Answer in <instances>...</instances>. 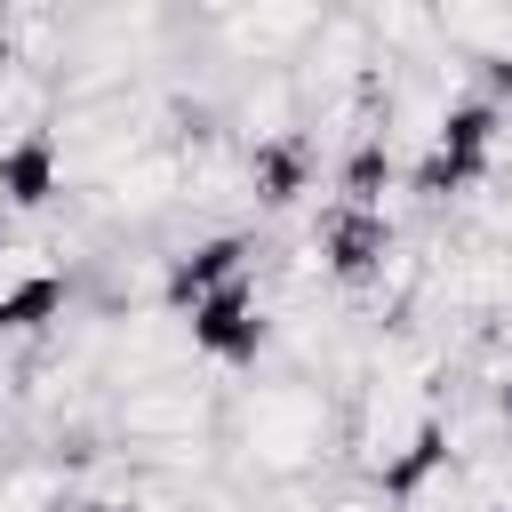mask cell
<instances>
[{
	"mask_svg": "<svg viewBox=\"0 0 512 512\" xmlns=\"http://www.w3.org/2000/svg\"><path fill=\"white\" fill-rule=\"evenodd\" d=\"M224 448L256 488L264 480H312L344 448V392L328 376H304V368L264 376V384L224 400Z\"/></svg>",
	"mask_w": 512,
	"mask_h": 512,
	"instance_id": "6da1fadb",
	"label": "cell"
},
{
	"mask_svg": "<svg viewBox=\"0 0 512 512\" xmlns=\"http://www.w3.org/2000/svg\"><path fill=\"white\" fill-rule=\"evenodd\" d=\"M224 368L176 360L112 392V440L120 448H168V440H224Z\"/></svg>",
	"mask_w": 512,
	"mask_h": 512,
	"instance_id": "7a4b0ae2",
	"label": "cell"
},
{
	"mask_svg": "<svg viewBox=\"0 0 512 512\" xmlns=\"http://www.w3.org/2000/svg\"><path fill=\"white\" fill-rule=\"evenodd\" d=\"M184 336H192V352L208 368H256L272 352V296H264V280L248 272V280H224V288L192 296L184 304Z\"/></svg>",
	"mask_w": 512,
	"mask_h": 512,
	"instance_id": "3957f363",
	"label": "cell"
},
{
	"mask_svg": "<svg viewBox=\"0 0 512 512\" xmlns=\"http://www.w3.org/2000/svg\"><path fill=\"white\" fill-rule=\"evenodd\" d=\"M328 16V0H240L232 16L208 24V48L232 64V72H256V64H296V48L312 40V24Z\"/></svg>",
	"mask_w": 512,
	"mask_h": 512,
	"instance_id": "277c9868",
	"label": "cell"
},
{
	"mask_svg": "<svg viewBox=\"0 0 512 512\" xmlns=\"http://www.w3.org/2000/svg\"><path fill=\"white\" fill-rule=\"evenodd\" d=\"M384 56H376V32H368V16L360 8H344V0H328V16L312 24V40L296 48V88H304V104L312 96H328V88H352V80H368Z\"/></svg>",
	"mask_w": 512,
	"mask_h": 512,
	"instance_id": "5b68a950",
	"label": "cell"
},
{
	"mask_svg": "<svg viewBox=\"0 0 512 512\" xmlns=\"http://www.w3.org/2000/svg\"><path fill=\"white\" fill-rule=\"evenodd\" d=\"M72 280L48 240H0V336H40L64 312Z\"/></svg>",
	"mask_w": 512,
	"mask_h": 512,
	"instance_id": "8992f818",
	"label": "cell"
},
{
	"mask_svg": "<svg viewBox=\"0 0 512 512\" xmlns=\"http://www.w3.org/2000/svg\"><path fill=\"white\" fill-rule=\"evenodd\" d=\"M224 128H232L240 144L304 136V88H296V72H288V64H256V72H240L232 96H224Z\"/></svg>",
	"mask_w": 512,
	"mask_h": 512,
	"instance_id": "52a82bcc",
	"label": "cell"
},
{
	"mask_svg": "<svg viewBox=\"0 0 512 512\" xmlns=\"http://www.w3.org/2000/svg\"><path fill=\"white\" fill-rule=\"evenodd\" d=\"M312 240H320V264H328V280L344 288V296H360L368 288V272L384 264V248H392V216L384 208H328L320 224H312Z\"/></svg>",
	"mask_w": 512,
	"mask_h": 512,
	"instance_id": "ba28073f",
	"label": "cell"
},
{
	"mask_svg": "<svg viewBox=\"0 0 512 512\" xmlns=\"http://www.w3.org/2000/svg\"><path fill=\"white\" fill-rule=\"evenodd\" d=\"M312 168H320V152H312L304 136H272V144H248V200H256L264 216H288V208L304 200Z\"/></svg>",
	"mask_w": 512,
	"mask_h": 512,
	"instance_id": "9c48e42d",
	"label": "cell"
},
{
	"mask_svg": "<svg viewBox=\"0 0 512 512\" xmlns=\"http://www.w3.org/2000/svg\"><path fill=\"white\" fill-rule=\"evenodd\" d=\"M56 192H64V152H56V136H48V128H40V136H16V144L0 152V208L40 216V208H56Z\"/></svg>",
	"mask_w": 512,
	"mask_h": 512,
	"instance_id": "30bf717a",
	"label": "cell"
},
{
	"mask_svg": "<svg viewBox=\"0 0 512 512\" xmlns=\"http://www.w3.org/2000/svg\"><path fill=\"white\" fill-rule=\"evenodd\" d=\"M432 16H440V48L472 64H512V0H432Z\"/></svg>",
	"mask_w": 512,
	"mask_h": 512,
	"instance_id": "8fae6325",
	"label": "cell"
},
{
	"mask_svg": "<svg viewBox=\"0 0 512 512\" xmlns=\"http://www.w3.org/2000/svg\"><path fill=\"white\" fill-rule=\"evenodd\" d=\"M40 128H56V72L0 56V136L16 144V136H40Z\"/></svg>",
	"mask_w": 512,
	"mask_h": 512,
	"instance_id": "7c38bea8",
	"label": "cell"
},
{
	"mask_svg": "<svg viewBox=\"0 0 512 512\" xmlns=\"http://www.w3.org/2000/svg\"><path fill=\"white\" fill-rule=\"evenodd\" d=\"M360 16H368V32H376V56H384V64H416V56L440 48L432 0H368Z\"/></svg>",
	"mask_w": 512,
	"mask_h": 512,
	"instance_id": "4fadbf2b",
	"label": "cell"
},
{
	"mask_svg": "<svg viewBox=\"0 0 512 512\" xmlns=\"http://www.w3.org/2000/svg\"><path fill=\"white\" fill-rule=\"evenodd\" d=\"M480 192H488V200H480V216H472V224H480V232H496V240H512V176H504V184H480Z\"/></svg>",
	"mask_w": 512,
	"mask_h": 512,
	"instance_id": "5bb4252c",
	"label": "cell"
},
{
	"mask_svg": "<svg viewBox=\"0 0 512 512\" xmlns=\"http://www.w3.org/2000/svg\"><path fill=\"white\" fill-rule=\"evenodd\" d=\"M320 512H392V496L360 480V488H344V496H320Z\"/></svg>",
	"mask_w": 512,
	"mask_h": 512,
	"instance_id": "9a60e30c",
	"label": "cell"
},
{
	"mask_svg": "<svg viewBox=\"0 0 512 512\" xmlns=\"http://www.w3.org/2000/svg\"><path fill=\"white\" fill-rule=\"evenodd\" d=\"M64 512H144V504H136V496H72Z\"/></svg>",
	"mask_w": 512,
	"mask_h": 512,
	"instance_id": "2e32d148",
	"label": "cell"
}]
</instances>
